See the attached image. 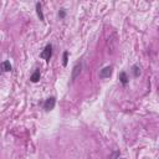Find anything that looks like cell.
<instances>
[{"label":"cell","instance_id":"obj_1","mask_svg":"<svg viewBox=\"0 0 159 159\" xmlns=\"http://www.w3.org/2000/svg\"><path fill=\"white\" fill-rule=\"evenodd\" d=\"M40 56H41L45 61H50V59L52 57V45L49 44L45 46V49L42 50V52L40 54Z\"/></svg>","mask_w":159,"mask_h":159},{"label":"cell","instance_id":"obj_2","mask_svg":"<svg viewBox=\"0 0 159 159\" xmlns=\"http://www.w3.org/2000/svg\"><path fill=\"white\" fill-rule=\"evenodd\" d=\"M55 104H56V98L55 97H49L44 102V110L45 111H52L55 108Z\"/></svg>","mask_w":159,"mask_h":159},{"label":"cell","instance_id":"obj_3","mask_svg":"<svg viewBox=\"0 0 159 159\" xmlns=\"http://www.w3.org/2000/svg\"><path fill=\"white\" fill-rule=\"evenodd\" d=\"M112 72H113V67H112V66H106L104 69L101 70L100 77H101V78H108V77H111Z\"/></svg>","mask_w":159,"mask_h":159},{"label":"cell","instance_id":"obj_4","mask_svg":"<svg viewBox=\"0 0 159 159\" xmlns=\"http://www.w3.org/2000/svg\"><path fill=\"white\" fill-rule=\"evenodd\" d=\"M81 70H82V65H81V63H76V65L73 66L72 75H71V80H72V81H75V80L80 76V73H81Z\"/></svg>","mask_w":159,"mask_h":159},{"label":"cell","instance_id":"obj_5","mask_svg":"<svg viewBox=\"0 0 159 159\" xmlns=\"http://www.w3.org/2000/svg\"><path fill=\"white\" fill-rule=\"evenodd\" d=\"M35 8H36V12H37V16L40 18V20H41V21H45V16H44V14H42L41 4H40V3H36V4H35Z\"/></svg>","mask_w":159,"mask_h":159},{"label":"cell","instance_id":"obj_6","mask_svg":"<svg viewBox=\"0 0 159 159\" xmlns=\"http://www.w3.org/2000/svg\"><path fill=\"white\" fill-rule=\"evenodd\" d=\"M2 67H3V70H4L5 72H10V71H12V66H11L10 61H4V62L2 63Z\"/></svg>","mask_w":159,"mask_h":159},{"label":"cell","instance_id":"obj_7","mask_svg":"<svg viewBox=\"0 0 159 159\" xmlns=\"http://www.w3.org/2000/svg\"><path fill=\"white\" fill-rule=\"evenodd\" d=\"M119 81L123 86H126L128 83V77H127V73L126 72H121L119 73Z\"/></svg>","mask_w":159,"mask_h":159},{"label":"cell","instance_id":"obj_8","mask_svg":"<svg viewBox=\"0 0 159 159\" xmlns=\"http://www.w3.org/2000/svg\"><path fill=\"white\" fill-rule=\"evenodd\" d=\"M40 70H36L31 76H30V80H31V82H37L39 80H40Z\"/></svg>","mask_w":159,"mask_h":159},{"label":"cell","instance_id":"obj_9","mask_svg":"<svg viewBox=\"0 0 159 159\" xmlns=\"http://www.w3.org/2000/svg\"><path fill=\"white\" fill-rule=\"evenodd\" d=\"M62 65L65 66V67H66V66H67V62H69V52L67 51H65L63 52V57H62Z\"/></svg>","mask_w":159,"mask_h":159},{"label":"cell","instance_id":"obj_10","mask_svg":"<svg viewBox=\"0 0 159 159\" xmlns=\"http://www.w3.org/2000/svg\"><path fill=\"white\" fill-rule=\"evenodd\" d=\"M132 70H133V75H134V77H138V76L140 75V69L138 67L137 65H134L133 67H132Z\"/></svg>","mask_w":159,"mask_h":159},{"label":"cell","instance_id":"obj_11","mask_svg":"<svg viewBox=\"0 0 159 159\" xmlns=\"http://www.w3.org/2000/svg\"><path fill=\"white\" fill-rule=\"evenodd\" d=\"M59 16H60L61 19H63V18L66 16V11H65V9H61V10L59 11Z\"/></svg>","mask_w":159,"mask_h":159}]
</instances>
